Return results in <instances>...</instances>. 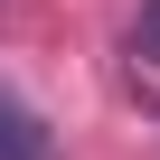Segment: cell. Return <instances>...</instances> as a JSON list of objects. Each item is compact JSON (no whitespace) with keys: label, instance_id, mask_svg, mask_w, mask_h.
<instances>
[{"label":"cell","instance_id":"6da1fadb","mask_svg":"<svg viewBox=\"0 0 160 160\" xmlns=\"http://www.w3.org/2000/svg\"><path fill=\"white\" fill-rule=\"evenodd\" d=\"M0 160H57V151H47V122H38L19 94H0Z\"/></svg>","mask_w":160,"mask_h":160},{"label":"cell","instance_id":"7a4b0ae2","mask_svg":"<svg viewBox=\"0 0 160 160\" xmlns=\"http://www.w3.org/2000/svg\"><path fill=\"white\" fill-rule=\"evenodd\" d=\"M132 57L160 66V0H141V19H132Z\"/></svg>","mask_w":160,"mask_h":160}]
</instances>
